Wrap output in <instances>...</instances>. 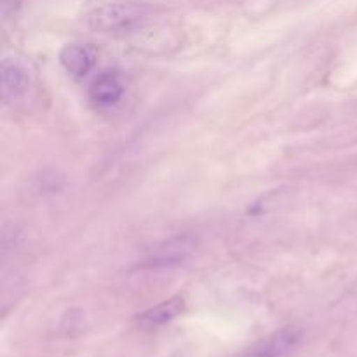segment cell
Wrapping results in <instances>:
<instances>
[{"mask_svg":"<svg viewBox=\"0 0 357 357\" xmlns=\"http://www.w3.org/2000/svg\"><path fill=\"white\" fill-rule=\"evenodd\" d=\"M150 9L146 3L136 0H117L98 6L89 10L86 21L87 26L100 33L121 35L135 31L149 20Z\"/></svg>","mask_w":357,"mask_h":357,"instance_id":"6da1fadb","label":"cell"},{"mask_svg":"<svg viewBox=\"0 0 357 357\" xmlns=\"http://www.w3.org/2000/svg\"><path fill=\"white\" fill-rule=\"evenodd\" d=\"M197 250V241L190 236H178L159 244L145 260L142 268H171L185 264Z\"/></svg>","mask_w":357,"mask_h":357,"instance_id":"7a4b0ae2","label":"cell"},{"mask_svg":"<svg viewBox=\"0 0 357 357\" xmlns=\"http://www.w3.org/2000/svg\"><path fill=\"white\" fill-rule=\"evenodd\" d=\"M302 337L303 331L300 328L286 326L258 342L239 357H288L302 342Z\"/></svg>","mask_w":357,"mask_h":357,"instance_id":"3957f363","label":"cell"},{"mask_svg":"<svg viewBox=\"0 0 357 357\" xmlns=\"http://www.w3.org/2000/svg\"><path fill=\"white\" fill-rule=\"evenodd\" d=\"M126 87L117 72H103L91 82L89 101L98 110H110L124 98Z\"/></svg>","mask_w":357,"mask_h":357,"instance_id":"277c9868","label":"cell"},{"mask_svg":"<svg viewBox=\"0 0 357 357\" xmlns=\"http://www.w3.org/2000/svg\"><path fill=\"white\" fill-rule=\"evenodd\" d=\"M96 59V49L91 44H80V42L65 45L61 52H59V63L66 70V73L72 75L73 79L86 77L94 68Z\"/></svg>","mask_w":357,"mask_h":357,"instance_id":"5b68a950","label":"cell"},{"mask_svg":"<svg viewBox=\"0 0 357 357\" xmlns=\"http://www.w3.org/2000/svg\"><path fill=\"white\" fill-rule=\"evenodd\" d=\"M185 302L181 296H173V298L166 300V302L159 303V305L152 307V309L145 310L143 314L136 316L135 323L139 330L152 331L159 330V328L166 326L171 321L176 319L180 314H183Z\"/></svg>","mask_w":357,"mask_h":357,"instance_id":"8992f818","label":"cell"},{"mask_svg":"<svg viewBox=\"0 0 357 357\" xmlns=\"http://www.w3.org/2000/svg\"><path fill=\"white\" fill-rule=\"evenodd\" d=\"M0 72H2L3 100L10 101L23 96L30 86V72L26 65L17 58H3Z\"/></svg>","mask_w":357,"mask_h":357,"instance_id":"52a82bcc","label":"cell"},{"mask_svg":"<svg viewBox=\"0 0 357 357\" xmlns=\"http://www.w3.org/2000/svg\"><path fill=\"white\" fill-rule=\"evenodd\" d=\"M16 6V0H2V10H3V16H7V13L10 10V7L14 9Z\"/></svg>","mask_w":357,"mask_h":357,"instance_id":"ba28073f","label":"cell"}]
</instances>
